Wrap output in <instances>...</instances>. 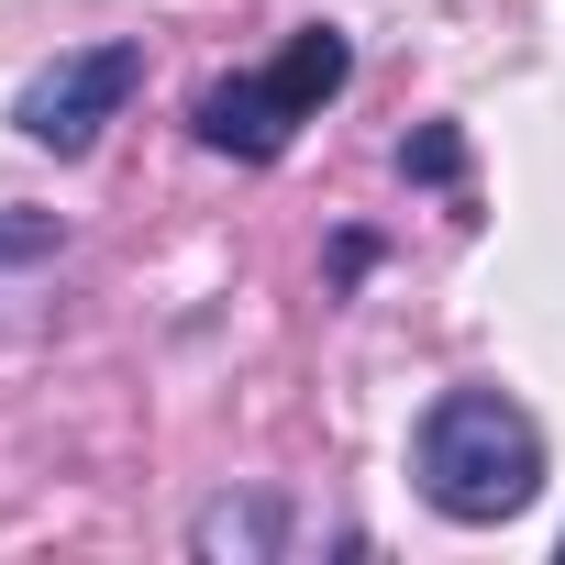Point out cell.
<instances>
[{
	"label": "cell",
	"instance_id": "cell-1",
	"mask_svg": "<svg viewBox=\"0 0 565 565\" xmlns=\"http://www.w3.org/2000/svg\"><path fill=\"white\" fill-rule=\"evenodd\" d=\"M411 488L444 521H466V532L521 521L543 499V433H532V411L510 388H444L422 411V433H411Z\"/></svg>",
	"mask_w": 565,
	"mask_h": 565
},
{
	"label": "cell",
	"instance_id": "cell-2",
	"mask_svg": "<svg viewBox=\"0 0 565 565\" xmlns=\"http://www.w3.org/2000/svg\"><path fill=\"white\" fill-rule=\"evenodd\" d=\"M344 78H355V45H344L333 23H300L289 45H277V67L211 78V89L189 100V134H200L211 156H233V167H277V156H289V134H300Z\"/></svg>",
	"mask_w": 565,
	"mask_h": 565
},
{
	"label": "cell",
	"instance_id": "cell-3",
	"mask_svg": "<svg viewBox=\"0 0 565 565\" xmlns=\"http://www.w3.org/2000/svg\"><path fill=\"white\" fill-rule=\"evenodd\" d=\"M134 89H145V45H134V34H122V45H78V56H56V67L23 78L12 122H23V145H45V156H89V145L122 122Z\"/></svg>",
	"mask_w": 565,
	"mask_h": 565
},
{
	"label": "cell",
	"instance_id": "cell-4",
	"mask_svg": "<svg viewBox=\"0 0 565 565\" xmlns=\"http://www.w3.org/2000/svg\"><path fill=\"white\" fill-rule=\"evenodd\" d=\"M189 554L200 565H277L289 554V499H200L189 510Z\"/></svg>",
	"mask_w": 565,
	"mask_h": 565
},
{
	"label": "cell",
	"instance_id": "cell-5",
	"mask_svg": "<svg viewBox=\"0 0 565 565\" xmlns=\"http://www.w3.org/2000/svg\"><path fill=\"white\" fill-rule=\"evenodd\" d=\"M399 178H422V189H455V178H466V134H455V122H422V134L399 145Z\"/></svg>",
	"mask_w": 565,
	"mask_h": 565
}]
</instances>
